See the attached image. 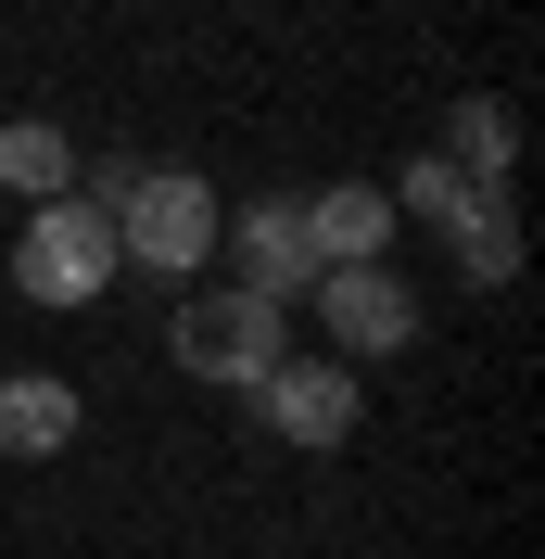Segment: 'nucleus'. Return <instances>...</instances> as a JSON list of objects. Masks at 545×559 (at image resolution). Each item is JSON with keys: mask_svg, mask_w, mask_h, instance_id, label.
I'll return each mask as SVG.
<instances>
[{"mask_svg": "<svg viewBox=\"0 0 545 559\" xmlns=\"http://www.w3.org/2000/svg\"><path fill=\"white\" fill-rule=\"evenodd\" d=\"M166 356L191 369V382L254 394V382L279 369V306H267V293H241V280H191L178 318H166Z\"/></svg>", "mask_w": 545, "mask_h": 559, "instance_id": "f257e3e1", "label": "nucleus"}, {"mask_svg": "<svg viewBox=\"0 0 545 559\" xmlns=\"http://www.w3.org/2000/svg\"><path fill=\"white\" fill-rule=\"evenodd\" d=\"M216 229H229V204H216L191 166H140V191L114 204V267L204 280V267H216Z\"/></svg>", "mask_w": 545, "mask_h": 559, "instance_id": "f03ea898", "label": "nucleus"}, {"mask_svg": "<svg viewBox=\"0 0 545 559\" xmlns=\"http://www.w3.org/2000/svg\"><path fill=\"white\" fill-rule=\"evenodd\" d=\"M114 280V216L102 204H26V242H13V293L26 306H89Z\"/></svg>", "mask_w": 545, "mask_h": 559, "instance_id": "7ed1b4c3", "label": "nucleus"}, {"mask_svg": "<svg viewBox=\"0 0 545 559\" xmlns=\"http://www.w3.org/2000/svg\"><path fill=\"white\" fill-rule=\"evenodd\" d=\"M305 306L330 318L342 369H355V356H407V344H419V293L393 280V254H380V267H317V293H305Z\"/></svg>", "mask_w": 545, "mask_h": 559, "instance_id": "20e7f679", "label": "nucleus"}, {"mask_svg": "<svg viewBox=\"0 0 545 559\" xmlns=\"http://www.w3.org/2000/svg\"><path fill=\"white\" fill-rule=\"evenodd\" d=\"M216 254H229V280H241V293H267L279 318H292V306L317 293V242H305V204H279V191H267V204H241L229 229H216Z\"/></svg>", "mask_w": 545, "mask_h": 559, "instance_id": "39448f33", "label": "nucleus"}, {"mask_svg": "<svg viewBox=\"0 0 545 559\" xmlns=\"http://www.w3.org/2000/svg\"><path fill=\"white\" fill-rule=\"evenodd\" d=\"M254 419H267L279 445H342L355 432V369L342 356H279L267 382H254Z\"/></svg>", "mask_w": 545, "mask_h": 559, "instance_id": "423d86ee", "label": "nucleus"}, {"mask_svg": "<svg viewBox=\"0 0 545 559\" xmlns=\"http://www.w3.org/2000/svg\"><path fill=\"white\" fill-rule=\"evenodd\" d=\"M305 242H317V267H380V242H393V191H368V178L305 191Z\"/></svg>", "mask_w": 545, "mask_h": 559, "instance_id": "0eeeda50", "label": "nucleus"}, {"mask_svg": "<svg viewBox=\"0 0 545 559\" xmlns=\"http://www.w3.org/2000/svg\"><path fill=\"white\" fill-rule=\"evenodd\" d=\"M76 382H51V369H13L0 382V457H64L76 445Z\"/></svg>", "mask_w": 545, "mask_h": 559, "instance_id": "6e6552de", "label": "nucleus"}, {"mask_svg": "<svg viewBox=\"0 0 545 559\" xmlns=\"http://www.w3.org/2000/svg\"><path fill=\"white\" fill-rule=\"evenodd\" d=\"M444 242H457V267L495 293V280H520V204H508V178H470V204L444 216Z\"/></svg>", "mask_w": 545, "mask_h": 559, "instance_id": "1a4fd4ad", "label": "nucleus"}, {"mask_svg": "<svg viewBox=\"0 0 545 559\" xmlns=\"http://www.w3.org/2000/svg\"><path fill=\"white\" fill-rule=\"evenodd\" d=\"M0 191H26V204H64V191H76V140L51 128V115H13V128H0Z\"/></svg>", "mask_w": 545, "mask_h": 559, "instance_id": "9d476101", "label": "nucleus"}, {"mask_svg": "<svg viewBox=\"0 0 545 559\" xmlns=\"http://www.w3.org/2000/svg\"><path fill=\"white\" fill-rule=\"evenodd\" d=\"M508 153H520V115L495 103V90H470V103L444 115V166L457 178H508Z\"/></svg>", "mask_w": 545, "mask_h": 559, "instance_id": "9b49d317", "label": "nucleus"}, {"mask_svg": "<svg viewBox=\"0 0 545 559\" xmlns=\"http://www.w3.org/2000/svg\"><path fill=\"white\" fill-rule=\"evenodd\" d=\"M457 204H470V178L444 166V153H419V166L393 178V216H432V229H444V216H457Z\"/></svg>", "mask_w": 545, "mask_h": 559, "instance_id": "f8f14e48", "label": "nucleus"}]
</instances>
